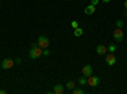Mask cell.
<instances>
[{
	"label": "cell",
	"instance_id": "obj_1",
	"mask_svg": "<svg viewBox=\"0 0 127 94\" xmlns=\"http://www.w3.org/2000/svg\"><path fill=\"white\" fill-rule=\"evenodd\" d=\"M42 52H43V48H41L37 43H34L32 46V48L29 50V59L32 60H37L42 56Z\"/></svg>",
	"mask_w": 127,
	"mask_h": 94
},
{
	"label": "cell",
	"instance_id": "obj_2",
	"mask_svg": "<svg viewBox=\"0 0 127 94\" xmlns=\"http://www.w3.org/2000/svg\"><path fill=\"white\" fill-rule=\"evenodd\" d=\"M37 45H38L41 48H48V46H50V39H48L46 36H39V37H38V41H37Z\"/></svg>",
	"mask_w": 127,
	"mask_h": 94
},
{
	"label": "cell",
	"instance_id": "obj_3",
	"mask_svg": "<svg viewBox=\"0 0 127 94\" xmlns=\"http://www.w3.org/2000/svg\"><path fill=\"white\" fill-rule=\"evenodd\" d=\"M15 64V61H13L12 59H4L1 61V69L3 70H9V69H12Z\"/></svg>",
	"mask_w": 127,
	"mask_h": 94
},
{
	"label": "cell",
	"instance_id": "obj_4",
	"mask_svg": "<svg viewBox=\"0 0 127 94\" xmlns=\"http://www.w3.org/2000/svg\"><path fill=\"white\" fill-rule=\"evenodd\" d=\"M87 84H89L92 88H95L99 85V78L98 76H94V75H90L88 79H87Z\"/></svg>",
	"mask_w": 127,
	"mask_h": 94
},
{
	"label": "cell",
	"instance_id": "obj_5",
	"mask_svg": "<svg viewBox=\"0 0 127 94\" xmlns=\"http://www.w3.org/2000/svg\"><path fill=\"white\" fill-rule=\"evenodd\" d=\"M123 36L125 34H123L121 28H116L113 31V37H114V39L117 41V42H122V41H123Z\"/></svg>",
	"mask_w": 127,
	"mask_h": 94
},
{
	"label": "cell",
	"instance_id": "obj_6",
	"mask_svg": "<svg viewBox=\"0 0 127 94\" xmlns=\"http://www.w3.org/2000/svg\"><path fill=\"white\" fill-rule=\"evenodd\" d=\"M81 72L85 78H89L90 75H93V69H92L90 65H84L83 69H81Z\"/></svg>",
	"mask_w": 127,
	"mask_h": 94
},
{
	"label": "cell",
	"instance_id": "obj_7",
	"mask_svg": "<svg viewBox=\"0 0 127 94\" xmlns=\"http://www.w3.org/2000/svg\"><path fill=\"white\" fill-rule=\"evenodd\" d=\"M116 61H117V59H116V56L112 52H109V55L105 56V62H107V65H109V66H113L116 64Z\"/></svg>",
	"mask_w": 127,
	"mask_h": 94
},
{
	"label": "cell",
	"instance_id": "obj_8",
	"mask_svg": "<svg viewBox=\"0 0 127 94\" xmlns=\"http://www.w3.org/2000/svg\"><path fill=\"white\" fill-rule=\"evenodd\" d=\"M108 52V48L105 47L104 45H98L97 46V54L98 55H105Z\"/></svg>",
	"mask_w": 127,
	"mask_h": 94
},
{
	"label": "cell",
	"instance_id": "obj_9",
	"mask_svg": "<svg viewBox=\"0 0 127 94\" xmlns=\"http://www.w3.org/2000/svg\"><path fill=\"white\" fill-rule=\"evenodd\" d=\"M84 12H85V14H88V15L94 14V13H95V5H93V4L88 5L85 9H84Z\"/></svg>",
	"mask_w": 127,
	"mask_h": 94
},
{
	"label": "cell",
	"instance_id": "obj_10",
	"mask_svg": "<svg viewBox=\"0 0 127 94\" xmlns=\"http://www.w3.org/2000/svg\"><path fill=\"white\" fill-rule=\"evenodd\" d=\"M54 93L55 94H62L64 93V85H61V84L54 85Z\"/></svg>",
	"mask_w": 127,
	"mask_h": 94
},
{
	"label": "cell",
	"instance_id": "obj_11",
	"mask_svg": "<svg viewBox=\"0 0 127 94\" xmlns=\"http://www.w3.org/2000/svg\"><path fill=\"white\" fill-rule=\"evenodd\" d=\"M83 33H84V29L80 28V27L74 29V36H75V37H80V36H83Z\"/></svg>",
	"mask_w": 127,
	"mask_h": 94
},
{
	"label": "cell",
	"instance_id": "obj_12",
	"mask_svg": "<svg viewBox=\"0 0 127 94\" xmlns=\"http://www.w3.org/2000/svg\"><path fill=\"white\" fill-rule=\"evenodd\" d=\"M66 88H67V89H70V90H72L74 88H75V83H74L72 80L67 81V83H66Z\"/></svg>",
	"mask_w": 127,
	"mask_h": 94
},
{
	"label": "cell",
	"instance_id": "obj_13",
	"mask_svg": "<svg viewBox=\"0 0 127 94\" xmlns=\"http://www.w3.org/2000/svg\"><path fill=\"white\" fill-rule=\"evenodd\" d=\"M72 93L74 94H84V89H81V88H74Z\"/></svg>",
	"mask_w": 127,
	"mask_h": 94
},
{
	"label": "cell",
	"instance_id": "obj_14",
	"mask_svg": "<svg viewBox=\"0 0 127 94\" xmlns=\"http://www.w3.org/2000/svg\"><path fill=\"white\" fill-rule=\"evenodd\" d=\"M107 48H108V52H112V54H114V51L117 50V46H116V45H109Z\"/></svg>",
	"mask_w": 127,
	"mask_h": 94
},
{
	"label": "cell",
	"instance_id": "obj_15",
	"mask_svg": "<svg viewBox=\"0 0 127 94\" xmlns=\"http://www.w3.org/2000/svg\"><path fill=\"white\" fill-rule=\"evenodd\" d=\"M78 81H79V84H80V85L87 84V79H85V76H84V75H83L81 78H79V79H78Z\"/></svg>",
	"mask_w": 127,
	"mask_h": 94
},
{
	"label": "cell",
	"instance_id": "obj_16",
	"mask_svg": "<svg viewBox=\"0 0 127 94\" xmlns=\"http://www.w3.org/2000/svg\"><path fill=\"white\" fill-rule=\"evenodd\" d=\"M123 24H125V23H123V20H121V19H118L117 22H116V26H117V28H122Z\"/></svg>",
	"mask_w": 127,
	"mask_h": 94
},
{
	"label": "cell",
	"instance_id": "obj_17",
	"mask_svg": "<svg viewBox=\"0 0 127 94\" xmlns=\"http://www.w3.org/2000/svg\"><path fill=\"white\" fill-rule=\"evenodd\" d=\"M42 55H43V56H50V50L48 48H43V52H42Z\"/></svg>",
	"mask_w": 127,
	"mask_h": 94
},
{
	"label": "cell",
	"instance_id": "obj_18",
	"mask_svg": "<svg viewBox=\"0 0 127 94\" xmlns=\"http://www.w3.org/2000/svg\"><path fill=\"white\" fill-rule=\"evenodd\" d=\"M71 27H72L74 29H75V28H78V27H79V23L76 22V20H72V22H71Z\"/></svg>",
	"mask_w": 127,
	"mask_h": 94
},
{
	"label": "cell",
	"instance_id": "obj_19",
	"mask_svg": "<svg viewBox=\"0 0 127 94\" xmlns=\"http://www.w3.org/2000/svg\"><path fill=\"white\" fill-rule=\"evenodd\" d=\"M99 3V0H92V1H90V4H93V5H97Z\"/></svg>",
	"mask_w": 127,
	"mask_h": 94
},
{
	"label": "cell",
	"instance_id": "obj_20",
	"mask_svg": "<svg viewBox=\"0 0 127 94\" xmlns=\"http://www.w3.org/2000/svg\"><path fill=\"white\" fill-rule=\"evenodd\" d=\"M20 62H22V60H20L19 57H18V59H15V64H20Z\"/></svg>",
	"mask_w": 127,
	"mask_h": 94
},
{
	"label": "cell",
	"instance_id": "obj_21",
	"mask_svg": "<svg viewBox=\"0 0 127 94\" xmlns=\"http://www.w3.org/2000/svg\"><path fill=\"white\" fill-rule=\"evenodd\" d=\"M5 93H6V92H5L4 89H0V94H5Z\"/></svg>",
	"mask_w": 127,
	"mask_h": 94
},
{
	"label": "cell",
	"instance_id": "obj_22",
	"mask_svg": "<svg viewBox=\"0 0 127 94\" xmlns=\"http://www.w3.org/2000/svg\"><path fill=\"white\" fill-rule=\"evenodd\" d=\"M102 1H103V3H109L111 0H102Z\"/></svg>",
	"mask_w": 127,
	"mask_h": 94
},
{
	"label": "cell",
	"instance_id": "obj_23",
	"mask_svg": "<svg viewBox=\"0 0 127 94\" xmlns=\"http://www.w3.org/2000/svg\"><path fill=\"white\" fill-rule=\"evenodd\" d=\"M125 9H127V0L125 1Z\"/></svg>",
	"mask_w": 127,
	"mask_h": 94
},
{
	"label": "cell",
	"instance_id": "obj_24",
	"mask_svg": "<svg viewBox=\"0 0 127 94\" xmlns=\"http://www.w3.org/2000/svg\"><path fill=\"white\" fill-rule=\"evenodd\" d=\"M125 15H127V9L125 10Z\"/></svg>",
	"mask_w": 127,
	"mask_h": 94
}]
</instances>
